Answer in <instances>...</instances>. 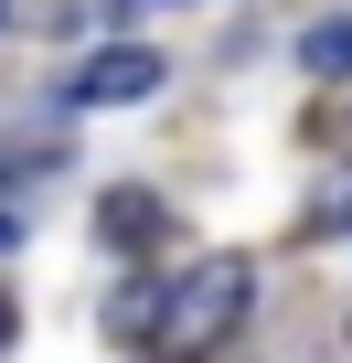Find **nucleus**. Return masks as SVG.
<instances>
[{
	"label": "nucleus",
	"instance_id": "obj_1",
	"mask_svg": "<svg viewBox=\"0 0 352 363\" xmlns=\"http://www.w3.org/2000/svg\"><path fill=\"white\" fill-rule=\"evenodd\" d=\"M246 299H256V267L246 257H203L182 289H171V352H214V342H235L246 331Z\"/></svg>",
	"mask_w": 352,
	"mask_h": 363
},
{
	"label": "nucleus",
	"instance_id": "obj_2",
	"mask_svg": "<svg viewBox=\"0 0 352 363\" xmlns=\"http://www.w3.org/2000/svg\"><path fill=\"white\" fill-rule=\"evenodd\" d=\"M149 86H160V54H149V43H96V54L75 65V96H86V107H139Z\"/></svg>",
	"mask_w": 352,
	"mask_h": 363
},
{
	"label": "nucleus",
	"instance_id": "obj_3",
	"mask_svg": "<svg viewBox=\"0 0 352 363\" xmlns=\"http://www.w3.org/2000/svg\"><path fill=\"white\" fill-rule=\"evenodd\" d=\"M96 235H107L118 257H149V246H160V203H149V193H107V203H96Z\"/></svg>",
	"mask_w": 352,
	"mask_h": 363
},
{
	"label": "nucleus",
	"instance_id": "obj_4",
	"mask_svg": "<svg viewBox=\"0 0 352 363\" xmlns=\"http://www.w3.org/2000/svg\"><path fill=\"white\" fill-rule=\"evenodd\" d=\"M299 75H352V11H341V22H310V33H299Z\"/></svg>",
	"mask_w": 352,
	"mask_h": 363
},
{
	"label": "nucleus",
	"instance_id": "obj_5",
	"mask_svg": "<svg viewBox=\"0 0 352 363\" xmlns=\"http://www.w3.org/2000/svg\"><path fill=\"white\" fill-rule=\"evenodd\" d=\"M11 246H22V225H11V214H0V257H11Z\"/></svg>",
	"mask_w": 352,
	"mask_h": 363
},
{
	"label": "nucleus",
	"instance_id": "obj_6",
	"mask_svg": "<svg viewBox=\"0 0 352 363\" xmlns=\"http://www.w3.org/2000/svg\"><path fill=\"white\" fill-rule=\"evenodd\" d=\"M0 342H11V299H0Z\"/></svg>",
	"mask_w": 352,
	"mask_h": 363
}]
</instances>
